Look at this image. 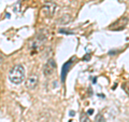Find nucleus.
<instances>
[{"instance_id": "f257e3e1", "label": "nucleus", "mask_w": 129, "mask_h": 122, "mask_svg": "<svg viewBox=\"0 0 129 122\" xmlns=\"http://www.w3.org/2000/svg\"><path fill=\"white\" fill-rule=\"evenodd\" d=\"M9 80L14 84H21L25 80V69L22 65H15L9 72Z\"/></svg>"}, {"instance_id": "f03ea898", "label": "nucleus", "mask_w": 129, "mask_h": 122, "mask_svg": "<svg viewBox=\"0 0 129 122\" xmlns=\"http://www.w3.org/2000/svg\"><path fill=\"white\" fill-rule=\"evenodd\" d=\"M57 5L53 1H47L43 5L42 7V12L44 13V15L47 16V17H53L56 10H57Z\"/></svg>"}, {"instance_id": "7ed1b4c3", "label": "nucleus", "mask_w": 129, "mask_h": 122, "mask_svg": "<svg viewBox=\"0 0 129 122\" xmlns=\"http://www.w3.org/2000/svg\"><path fill=\"white\" fill-rule=\"evenodd\" d=\"M128 24V17H126V16H123V17L118 18L116 22H114L112 24V25H110V29L111 30H122L124 29L125 27H126V25Z\"/></svg>"}, {"instance_id": "20e7f679", "label": "nucleus", "mask_w": 129, "mask_h": 122, "mask_svg": "<svg viewBox=\"0 0 129 122\" xmlns=\"http://www.w3.org/2000/svg\"><path fill=\"white\" fill-rule=\"evenodd\" d=\"M56 67H57V65H56V62L53 59V58H51V59H48L47 60V63L44 65V67H43V74L45 75V76H51L52 74L54 72V70L56 69Z\"/></svg>"}, {"instance_id": "39448f33", "label": "nucleus", "mask_w": 129, "mask_h": 122, "mask_svg": "<svg viewBox=\"0 0 129 122\" xmlns=\"http://www.w3.org/2000/svg\"><path fill=\"white\" fill-rule=\"evenodd\" d=\"M25 84H26V88L28 89V90H35L38 85V77L35 76V75L30 76L29 78L26 80Z\"/></svg>"}, {"instance_id": "423d86ee", "label": "nucleus", "mask_w": 129, "mask_h": 122, "mask_svg": "<svg viewBox=\"0 0 129 122\" xmlns=\"http://www.w3.org/2000/svg\"><path fill=\"white\" fill-rule=\"evenodd\" d=\"M73 59L74 58H71L69 59L68 62H66L63 65H62V69H61V74H60V78H61V82H63L64 79H66V76L68 74V71H69V69L71 67L72 63H73Z\"/></svg>"}, {"instance_id": "0eeeda50", "label": "nucleus", "mask_w": 129, "mask_h": 122, "mask_svg": "<svg viewBox=\"0 0 129 122\" xmlns=\"http://www.w3.org/2000/svg\"><path fill=\"white\" fill-rule=\"evenodd\" d=\"M71 21H72V16L70 14H63L59 17L58 23L61 24V25H67V24H69Z\"/></svg>"}, {"instance_id": "6e6552de", "label": "nucleus", "mask_w": 129, "mask_h": 122, "mask_svg": "<svg viewBox=\"0 0 129 122\" xmlns=\"http://www.w3.org/2000/svg\"><path fill=\"white\" fill-rule=\"evenodd\" d=\"M47 38H48V31L46 29H41L37 35V39L40 40L41 42H44Z\"/></svg>"}, {"instance_id": "1a4fd4ad", "label": "nucleus", "mask_w": 129, "mask_h": 122, "mask_svg": "<svg viewBox=\"0 0 129 122\" xmlns=\"http://www.w3.org/2000/svg\"><path fill=\"white\" fill-rule=\"evenodd\" d=\"M81 122H90V120L88 119V117H87V113H85V112L81 113Z\"/></svg>"}, {"instance_id": "9d476101", "label": "nucleus", "mask_w": 129, "mask_h": 122, "mask_svg": "<svg viewBox=\"0 0 129 122\" xmlns=\"http://www.w3.org/2000/svg\"><path fill=\"white\" fill-rule=\"evenodd\" d=\"M123 89H124V91L129 95V82H124L123 83Z\"/></svg>"}, {"instance_id": "9b49d317", "label": "nucleus", "mask_w": 129, "mask_h": 122, "mask_svg": "<svg viewBox=\"0 0 129 122\" xmlns=\"http://www.w3.org/2000/svg\"><path fill=\"white\" fill-rule=\"evenodd\" d=\"M60 34H66V35H72V31H68V30H64V29H59Z\"/></svg>"}, {"instance_id": "f8f14e48", "label": "nucleus", "mask_w": 129, "mask_h": 122, "mask_svg": "<svg viewBox=\"0 0 129 122\" xmlns=\"http://www.w3.org/2000/svg\"><path fill=\"white\" fill-rule=\"evenodd\" d=\"M99 121L103 122V118H102V116H101V115H98V116L96 117V122H99Z\"/></svg>"}, {"instance_id": "ddd939ff", "label": "nucleus", "mask_w": 129, "mask_h": 122, "mask_svg": "<svg viewBox=\"0 0 129 122\" xmlns=\"http://www.w3.org/2000/svg\"><path fill=\"white\" fill-rule=\"evenodd\" d=\"M90 58V54H87V55H85V56H84V60H88V59H89Z\"/></svg>"}, {"instance_id": "4468645a", "label": "nucleus", "mask_w": 129, "mask_h": 122, "mask_svg": "<svg viewBox=\"0 0 129 122\" xmlns=\"http://www.w3.org/2000/svg\"><path fill=\"white\" fill-rule=\"evenodd\" d=\"M92 112H94V109H89V110L87 111V115L90 116V115H92Z\"/></svg>"}, {"instance_id": "2eb2a0df", "label": "nucleus", "mask_w": 129, "mask_h": 122, "mask_svg": "<svg viewBox=\"0 0 129 122\" xmlns=\"http://www.w3.org/2000/svg\"><path fill=\"white\" fill-rule=\"evenodd\" d=\"M74 115H75V112H74V111H70V116H71V117H72V116H74Z\"/></svg>"}]
</instances>
